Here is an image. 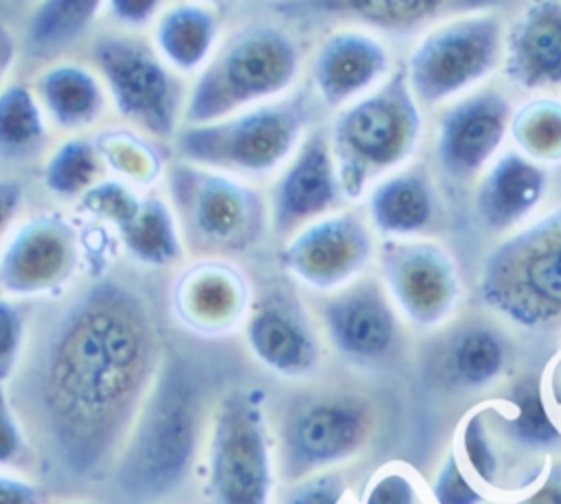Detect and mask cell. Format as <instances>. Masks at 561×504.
<instances>
[{
    "label": "cell",
    "mask_w": 561,
    "mask_h": 504,
    "mask_svg": "<svg viewBox=\"0 0 561 504\" xmlns=\"http://www.w3.org/2000/svg\"><path fill=\"white\" fill-rule=\"evenodd\" d=\"M434 504H484V493L473 486L469 476H465V469L460 465V458L456 451H449L434 478L432 484Z\"/></svg>",
    "instance_id": "cell-36"
},
{
    "label": "cell",
    "mask_w": 561,
    "mask_h": 504,
    "mask_svg": "<svg viewBox=\"0 0 561 504\" xmlns=\"http://www.w3.org/2000/svg\"><path fill=\"white\" fill-rule=\"evenodd\" d=\"M118 232L127 252L147 265H169L182 256L178 219L160 197H142L138 213Z\"/></svg>",
    "instance_id": "cell-28"
},
{
    "label": "cell",
    "mask_w": 561,
    "mask_h": 504,
    "mask_svg": "<svg viewBox=\"0 0 561 504\" xmlns=\"http://www.w3.org/2000/svg\"><path fill=\"white\" fill-rule=\"evenodd\" d=\"M169 191L178 226L204 252H245L263 234L261 195L226 173L184 162L171 169Z\"/></svg>",
    "instance_id": "cell-7"
},
{
    "label": "cell",
    "mask_w": 561,
    "mask_h": 504,
    "mask_svg": "<svg viewBox=\"0 0 561 504\" xmlns=\"http://www.w3.org/2000/svg\"><path fill=\"white\" fill-rule=\"evenodd\" d=\"M379 272L388 294L414 327H436L458 305L456 263L438 243L390 239L379 250Z\"/></svg>",
    "instance_id": "cell-12"
},
{
    "label": "cell",
    "mask_w": 561,
    "mask_h": 504,
    "mask_svg": "<svg viewBox=\"0 0 561 504\" xmlns=\"http://www.w3.org/2000/svg\"><path fill=\"white\" fill-rule=\"evenodd\" d=\"M373 234L357 213L329 215L298 230L280 252L283 267L305 285L346 287L370 261Z\"/></svg>",
    "instance_id": "cell-13"
},
{
    "label": "cell",
    "mask_w": 561,
    "mask_h": 504,
    "mask_svg": "<svg viewBox=\"0 0 561 504\" xmlns=\"http://www.w3.org/2000/svg\"><path fill=\"white\" fill-rule=\"evenodd\" d=\"M502 22L473 13L430 31L412 50L408 83L414 99L440 103L484 79L502 55Z\"/></svg>",
    "instance_id": "cell-9"
},
{
    "label": "cell",
    "mask_w": 561,
    "mask_h": 504,
    "mask_svg": "<svg viewBox=\"0 0 561 504\" xmlns=\"http://www.w3.org/2000/svg\"><path fill=\"white\" fill-rule=\"evenodd\" d=\"M368 434V410L355 397H316L287 412L280 427L283 476L298 482L351 458Z\"/></svg>",
    "instance_id": "cell-11"
},
{
    "label": "cell",
    "mask_w": 561,
    "mask_h": 504,
    "mask_svg": "<svg viewBox=\"0 0 561 504\" xmlns=\"http://www.w3.org/2000/svg\"><path fill=\"white\" fill-rule=\"evenodd\" d=\"M508 127L528 160L561 162V101L533 99L513 114Z\"/></svg>",
    "instance_id": "cell-31"
},
{
    "label": "cell",
    "mask_w": 561,
    "mask_h": 504,
    "mask_svg": "<svg viewBox=\"0 0 561 504\" xmlns=\"http://www.w3.org/2000/svg\"><path fill=\"white\" fill-rule=\"evenodd\" d=\"M99 2H44L26 22V48L33 57H48L77 42L99 15Z\"/></svg>",
    "instance_id": "cell-29"
},
{
    "label": "cell",
    "mask_w": 561,
    "mask_h": 504,
    "mask_svg": "<svg viewBox=\"0 0 561 504\" xmlns=\"http://www.w3.org/2000/svg\"><path fill=\"white\" fill-rule=\"evenodd\" d=\"M298 48L278 26L254 24L234 33L199 72L184 121L204 125L280 94L298 72Z\"/></svg>",
    "instance_id": "cell-4"
},
{
    "label": "cell",
    "mask_w": 561,
    "mask_h": 504,
    "mask_svg": "<svg viewBox=\"0 0 561 504\" xmlns=\"http://www.w3.org/2000/svg\"><path fill=\"white\" fill-rule=\"evenodd\" d=\"M142 197H138L125 182H96L81 195V206L99 219L114 224L118 230L138 213Z\"/></svg>",
    "instance_id": "cell-35"
},
{
    "label": "cell",
    "mask_w": 561,
    "mask_h": 504,
    "mask_svg": "<svg viewBox=\"0 0 561 504\" xmlns=\"http://www.w3.org/2000/svg\"><path fill=\"white\" fill-rule=\"evenodd\" d=\"M107 11H110V15L118 22V24H123V26H127V28H140V26H145V24H149L156 15H158V11H160V7H158V2H134V0H118V2H112L110 7H107Z\"/></svg>",
    "instance_id": "cell-43"
},
{
    "label": "cell",
    "mask_w": 561,
    "mask_h": 504,
    "mask_svg": "<svg viewBox=\"0 0 561 504\" xmlns=\"http://www.w3.org/2000/svg\"><path fill=\"white\" fill-rule=\"evenodd\" d=\"M46 138L42 107L35 94L20 83L0 90V158L26 160Z\"/></svg>",
    "instance_id": "cell-30"
},
{
    "label": "cell",
    "mask_w": 561,
    "mask_h": 504,
    "mask_svg": "<svg viewBox=\"0 0 561 504\" xmlns=\"http://www.w3.org/2000/svg\"><path fill=\"white\" fill-rule=\"evenodd\" d=\"M506 366V344L489 327H465L445 346L440 373L447 383L476 390L493 383Z\"/></svg>",
    "instance_id": "cell-26"
},
{
    "label": "cell",
    "mask_w": 561,
    "mask_h": 504,
    "mask_svg": "<svg viewBox=\"0 0 561 504\" xmlns=\"http://www.w3.org/2000/svg\"><path fill=\"white\" fill-rule=\"evenodd\" d=\"M489 405L476 408L460 427V449L471 476L489 486L502 489V462L495 438L489 429Z\"/></svg>",
    "instance_id": "cell-34"
},
{
    "label": "cell",
    "mask_w": 561,
    "mask_h": 504,
    "mask_svg": "<svg viewBox=\"0 0 561 504\" xmlns=\"http://www.w3.org/2000/svg\"><path fill=\"white\" fill-rule=\"evenodd\" d=\"M37 96L59 129L79 131L94 125L105 110L101 81L81 66L59 64L37 79Z\"/></svg>",
    "instance_id": "cell-24"
},
{
    "label": "cell",
    "mask_w": 561,
    "mask_h": 504,
    "mask_svg": "<svg viewBox=\"0 0 561 504\" xmlns=\"http://www.w3.org/2000/svg\"><path fill=\"white\" fill-rule=\"evenodd\" d=\"M368 215L375 228L390 237H412L434 217V191L419 171H401L381 180L368 197Z\"/></svg>",
    "instance_id": "cell-23"
},
{
    "label": "cell",
    "mask_w": 561,
    "mask_h": 504,
    "mask_svg": "<svg viewBox=\"0 0 561 504\" xmlns=\"http://www.w3.org/2000/svg\"><path fill=\"white\" fill-rule=\"evenodd\" d=\"M252 355L283 377H302L320 362V342L302 305L285 291H270L245 322Z\"/></svg>",
    "instance_id": "cell-17"
},
{
    "label": "cell",
    "mask_w": 561,
    "mask_h": 504,
    "mask_svg": "<svg viewBox=\"0 0 561 504\" xmlns=\"http://www.w3.org/2000/svg\"><path fill=\"white\" fill-rule=\"evenodd\" d=\"M274 467L261 394L228 392L215 412L206 495L210 504H270Z\"/></svg>",
    "instance_id": "cell-8"
},
{
    "label": "cell",
    "mask_w": 561,
    "mask_h": 504,
    "mask_svg": "<svg viewBox=\"0 0 561 504\" xmlns=\"http://www.w3.org/2000/svg\"><path fill=\"white\" fill-rule=\"evenodd\" d=\"M548 175L541 164L522 153H504L482 177L476 213L491 230H506L526 219L543 199Z\"/></svg>",
    "instance_id": "cell-22"
},
{
    "label": "cell",
    "mask_w": 561,
    "mask_h": 504,
    "mask_svg": "<svg viewBox=\"0 0 561 504\" xmlns=\"http://www.w3.org/2000/svg\"><path fill=\"white\" fill-rule=\"evenodd\" d=\"M421 129L423 118L408 75L397 68L333 123L329 145L342 195L357 199L375 177L405 162L419 145Z\"/></svg>",
    "instance_id": "cell-3"
},
{
    "label": "cell",
    "mask_w": 561,
    "mask_h": 504,
    "mask_svg": "<svg viewBox=\"0 0 561 504\" xmlns=\"http://www.w3.org/2000/svg\"><path fill=\"white\" fill-rule=\"evenodd\" d=\"M515 504H561V462H552Z\"/></svg>",
    "instance_id": "cell-42"
},
{
    "label": "cell",
    "mask_w": 561,
    "mask_h": 504,
    "mask_svg": "<svg viewBox=\"0 0 561 504\" xmlns=\"http://www.w3.org/2000/svg\"><path fill=\"white\" fill-rule=\"evenodd\" d=\"M79 263L75 228L59 215H39L22 224L0 250V291L42 296L66 285Z\"/></svg>",
    "instance_id": "cell-14"
},
{
    "label": "cell",
    "mask_w": 561,
    "mask_h": 504,
    "mask_svg": "<svg viewBox=\"0 0 561 504\" xmlns=\"http://www.w3.org/2000/svg\"><path fill=\"white\" fill-rule=\"evenodd\" d=\"M311 70L320 99L337 107L370 90L388 72V53L366 33L342 31L320 44Z\"/></svg>",
    "instance_id": "cell-21"
},
{
    "label": "cell",
    "mask_w": 561,
    "mask_h": 504,
    "mask_svg": "<svg viewBox=\"0 0 561 504\" xmlns=\"http://www.w3.org/2000/svg\"><path fill=\"white\" fill-rule=\"evenodd\" d=\"M0 504H42V493L31 482L0 476Z\"/></svg>",
    "instance_id": "cell-45"
},
{
    "label": "cell",
    "mask_w": 561,
    "mask_h": 504,
    "mask_svg": "<svg viewBox=\"0 0 561 504\" xmlns=\"http://www.w3.org/2000/svg\"><path fill=\"white\" fill-rule=\"evenodd\" d=\"M500 436L526 454H548L561 447V429L550 416L537 381L524 379L513 386L506 410L500 412Z\"/></svg>",
    "instance_id": "cell-27"
},
{
    "label": "cell",
    "mask_w": 561,
    "mask_h": 504,
    "mask_svg": "<svg viewBox=\"0 0 561 504\" xmlns=\"http://www.w3.org/2000/svg\"><path fill=\"white\" fill-rule=\"evenodd\" d=\"M219 33V20L210 7L175 4L156 22V46L178 70L193 72L206 64Z\"/></svg>",
    "instance_id": "cell-25"
},
{
    "label": "cell",
    "mask_w": 561,
    "mask_h": 504,
    "mask_svg": "<svg viewBox=\"0 0 561 504\" xmlns=\"http://www.w3.org/2000/svg\"><path fill=\"white\" fill-rule=\"evenodd\" d=\"M348 9L368 22L381 24V26H408L414 22H421L423 18L434 15L438 9V2H362V4H348Z\"/></svg>",
    "instance_id": "cell-39"
},
{
    "label": "cell",
    "mask_w": 561,
    "mask_h": 504,
    "mask_svg": "<svg viewBox=\"0 0 561 504\" xmlns=\"http://www.w3.org/2000/svg\"><path fill=\"white\" fill-rule=\"evenodd\" d=\"M15 61V42L11 31L0 22V81L7 77Z\"/></svg>",
    "instance_id": "cell-46"
},
{
    "label": "cell",
    "mask_w": 561,
    "mask_h": 504,
    "mask_svg": "<svg viewBox=\"0 0 561 504\" xmlns=\"http://www.w3.org/2000/svg\"><path fill=\"white\" fill-rule=\"evenodd\" d=\"M511 123V103L495 90L469 94L445 112L436 131V160L454 180H469L495 156Z\"/></svg>",
    "instance_id": "cell-15"
},
{
    "label": "cell",
    "mask_w": 561,
    "mask_h": 504,
    "mask_svg": "<svg viewBox=\"0 0 561 504\" xmlns=\"http://www.w3.org/2000/svg\"><path fill=\"white\" fill-rule=\"evenodd\" d=\"M362 504H423V500L408 473L386 469L368 484Z\"/></svg>",
    "instance_id": "cell-40"
},
{
    "label": "cell",
    "mask_w": 561,
    "mask_h": 504,
    "mask_svg": "<svg viewBox=\"0 0 561 504\" xmlns=\"http://www.w3.org/2000/svg\"><path fill=\"white\" fill-rule=\"evenodd\" d=\"M248 305V278L228 261H197L173 285V311L178 320L199 335L210 337L232 331L243 320Z\"/></svg>",
    "instance_id": "cell-18"
},
{
    "label": "cell",
    "mask_w": 561,
    "mask_h": 504,
    "mask_svg": "<svg viewBox=\"0 0 561 504\" xmlns=\"http://www.w3.org/2000/svg\"><path fill=\"white\" fill-rule=\"evenodd\" d=\"M158 362L147 300L114 278L81 289L42 324L9 399L50 482L79 486L112 473Z\"/></svg>",
    "instance_id": "cell-1"
},
{
    "label": "cell",
    "mask_w": 561,
    "mask_h": 504,
    "mask_svg": "<svg viewBox=\"0 0 561 504\" xmlns=\"http://www.w3.org/2000/svg\"><path fill=\"white\" fill-rule=\"evenodd\" d=\"M92 57L121 116L153 136L175 131L182 88L147 44L134 37L103 35L94 42Z\"/></svg>",
    "instance_id": "cell-10"
},
{
    "label": "cell",
    "mask_w": 561,
    "mask_h": 504,
    "mask_svg": "<svg viewBox=\"0 0 561 504\" xmlns=\"http://www.w3.org/2000/svg\"><path fill=\"white\" fill-rule=\"evenodd\" d=\"M103 160L94 142L85 138L64 140L48 158L44 167V184L59 197L83 195L96 184Z\"/></svg>",
    "instance_id": "cell-32"
},
{
    "label": "cell",
    "mask_w": 561,
    "mask_h": 504,
    "mask_svg": "<svg viewBox=\"0 0 561 504\" xmlns=\"http://www.w3.org/2000/svg\"><path fill=\"white\" fill-rule=\"evenodd\" d=\"M22 206V186L11 180H0V250L4 245L7 232Z\"/></svg>",
    "instance_id": "cell-44"
},
{
    "label": "cell",
    "mask_w": 561,
    "mask_h": 504,
    "mask_svg": "<svg viewBox=\"0 0 561 504\" xmlns=\"http://www.w3.org/2000/svg\"><path fill=\"white\" fill-rule=\"evenodd\" d=\"M307 114V103L300 96L263 103L221 121L186 125L178 136V149L195 167L265 175L298 147Z\"/></svg>",
    "instance_id": "cell-6"
},
{
    "label": "cell",
    "mask_w": 561,
    "mask_h": 504,
    "mask_svg": "<svg viewBox=\"0 0 561 504\" xmlns=\"http://www.w3.org/2000/svg\"><path fill=\"white\" fill-rule=\"evenodd\" d=\"M280 504H346V482L337 473L320 471L294 482Z\"/></svg>",
    "instance_id": "cell-38"
},
{
    "label": "cell",
    "mask_w": 561,
    "mask_h": 504,
    "mask_svg": "<svg viewBox=\"0 0 561 504\" xmlns=\"http://www.w3.org/2000/svg\"><path fill=\"white\" fill-rule=\"evenodd\" d=\"M24 318L15 305L0 298V383L9 381L24 355Z\"/></svg>",
    "instance_id": "cell-37"
},
{
    "label": "cell",
    "mask_w": 561,
    "mask_h": 504,
    "mask_svg": "<svg viewBox=\"0 0 561 504\" xmlns=\"http://www.w3.org/2000/svg\"><path fill=\"white\" fill-rule=\"evenodd\" d=\"M478 291L517 327L561 324V208L502 241L482 265Z\"/></svg>",
    "instance_id": "cell-5"
},
{
    "label": "cell",
    "mask_w": 561,
    "mask_h": 504,
    "mask_svg": "<svg viewBox=\"0 0 561 504\" xmlns=\"http://www.w3.org/2000/svg\"><path fill=\"white\" fill-rule=\"evenodd\" d=\"M342 199L329 134L311 131L272 191V226L289 234L300 224L327 213Z\"/></svg>",
    "instance_id": "cell-19"
},
{
    "label": "cell",
    "mask_w": 561,
    "mask_h": 504,
    "mask_svg": "<svg viewBox=\"0 0 561 504\" xmlns=\"http://www.w3.org/2000/svg\"><path fill=\"white\" fill-rule=\"evenodd\" d=\"M103 164L136 184H151L160 175L158 151L129 129H107L94 142Z\"/></svg>",
    "instance_id": "cell-33"
},
{
    "label": "cell",
    "mask_w": 561,
    "mask_h": 504,
    "mask_svg": "<svg viewBox=\"0 0 561 504\" xmlns=\"http://www.w3.org/2000/svg\"><path fill=\"white\" fill-rule=\"evenodd\" d=\"M322 320L333 348L359 364L388 357L399 340L394 309L375 280L351 283L327 298Z\"/></svg>",
    "instance_id": "cell-16"
},
{
    "label": "cell",
    "mask_w": 561,
    "mask_h": 504,
    "mask_svg": "<svg viewBox=\"0 0 561 504\" xmlns=\"http://www.w3.org/2000/svg\"><path fill=\"white\" fill-rule=\"evenodd\" d=\"M504 72L524 88L561 85V2L526 7L504 42Z\"/></svg>",
    "instance_id": "cell-20"
},
{
    "label": "cell",
    "mask_w": 561,
    "mask_h": 504,
    "mask_svg": "<svg viewBox=\"0 0 561 504\" xmlns=\"http://www.w3.org/2000/svg\"><path fill=\"white\" fill-rule=\"evenodd\" d=\"M550 390H552L554 401L561 405V351H559V355H557V359L552 362V368H550Z\"/></svg>",
    "instance_id": "cell-47"
},
{
    "label": "cell",
    "mask_w": 561,
    "mask_h": 504,
    "mask_svg": "<svg viewBox=\"0 0 561 504\" xmlns=\"http://www.w3.org/2000/svg\"><path fill=\"white\" fill-rule=\"evenodd\" d=\"M24 429L7 390L0 383V465H11L24 454Z\"/></svg>",
    "instance_id": "cell-41"
},
{
    "label": "cell",
    "mask_w": 561,
    "mask_h": 504,
    "mask_svg": "<svg viewBox=\"0 0 561 504\" xmlns=\"http://www.w3.org/2000/svg\"><path fill=\"white\" fill-rule=\"evenodd\" d=\"M204 403L199 368L167 357L112 469L118 504H156L184 486L199 447Z\"/></svg>",
    "instance_id": "cell-2"
}]
</instances>
